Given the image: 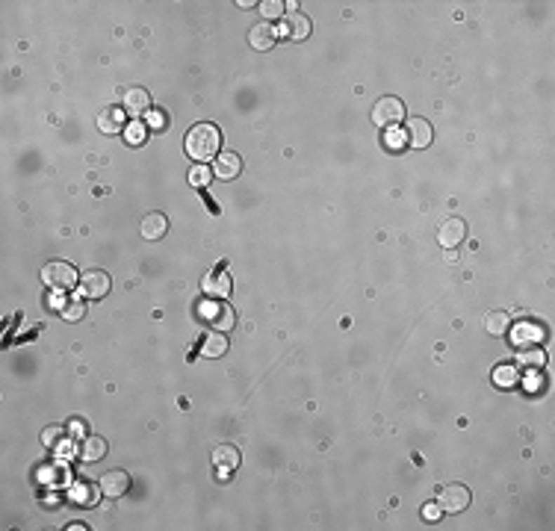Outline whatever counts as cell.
Segmentation results:
<instances>
[{"label":"cell","mask_w":555,"mask_h":531,"mask_svg":"<svg viewBox=\"0 0 555 531\" xmlns=\"http://www.w3.org/2000/svg\"><path fill=\"white\" fill-rule=\"evenodd\" d=\"M183 148H187V154L192 156L195 163H207L213 160V156H219L222 151V133L216 124L210 121H198L189 127V133L183 136Z\"/></svg>","instance_id":"6da1fadb"},{"label":"cell","mask_w":555,"mask_h":531,"mask_svg":"<svg viewBox=\"0 0 555 531\" xmlns=\"http://www.w3.org/2000/svg\"><path fill=\"white\" fill-rule=\"evenodd\" d=\"M77 281H80V275H77V269L71 263L53 260V263H48L45 269H41V283L51 286V290H60V293L62 290H74Z\"/></svg>","instance_id":"7a4b0ae2"},{"label":"cell","mask_w":555,"mask_h":531,"mask_svg":"<svg viewBox=\"0 0 555 531\" xmlns=\"http://www.w3.org/2000/svg\"><path fill=\"white\" fill-rule=\"evenodd\" d=\"M405 121V104L399 98H381V100H375V107H373V124H378V127H384V130H390V127H399Z\"/></svg>","instance_id":"3957f363"},{"label":"cell","mask_w":555,"mask_h":531,"mask_svg":"<svg viewBox=\"0 0 555 531\" xmlns=\"http://www.w3.org/2000/svg\"><path fill=\"white\" fill-rule=\"evenodd\" d=\"M469 502H473V493L467 490V484H446L437 496V505L443 513H461L469 508Z\"/></svg>","instance_id":"277c9868"},{"label":"cell","mask_w":555,"mask_h":531,"mask_svg":"<svg viewBox=\"0 0 555 531\" xmlns=\"http://www.w3.org/2000/svg\"><path fill=\"white\" fill-rule=\"evenodd\" d=\"M80 286H83V295L92 298V301H98V298H104V295L109 293L112 278L107 275L104 269H86V271L80 275Z\"/></svg>","instance_id":"5b68a950"},{"label":"cell","mask_w":555,"mask_h":531,"mask_svg":"<svg viewBox=\"0 0 555 531\" xmlns=\"http://www.w3.org/2000/svg\"><path fill=\"white\" fill-rule=\"evenodd\" d=\"M467 239V222L458 216H449L437 224V242L443 248H458L461 242Z\"/></svg>","instance_id":"8992f818"},{"label":"cell","mask_w":555,"mask_h":531,"mask_svg":"<svg viewBox=\"0 0 555 531\" xmlns=\"http://www.w3.org/2000/svg\"><path fill=\"white\" fill-rule=\"evenodd\" d=\"M201 319L204 322H210L216 331H231L234 328V322H236V316H234V310L231 307H225V304H216V301H204L201 304Z\"/></svg>","instance_id":"52a82bcc"},{"label":"cell","mask_w":555,"mask_h":531,"mask_svg":"<svg viewBox=\"0 0 555 531\" xmlns=\"http://www.w3.org/2000/svg\"><path fill=\"white\" fill-rule=\"evenodd\" d=\"M121 109L133 119L142 112H151V95L142 86H127V89H121Z\"/></svg>","instance_id":"ba28073f"},{"label":"cell","mask_w":555,"mask_h":531,"mask_svg":"<svg viewBox=\"0 0 555 531\" xmlns=\"http://www.w3.org/2000/svg\"><path fill=\"white\" fill-rule=\"evenodd\" d=\"M434 142V130H432V124L425 121V119H410L408 124H405V145L408 148H429Z\"/></svg>","instance_id":"9c48e42d"},{"label":"cell","mask_w":555,"mask_h":531,"mask_svg":"<svg viewBox=\"0 0 555 531\" xmlns=\"http://www.w3.org/2000/svg\"><path fill=\"white\" fill-rule=\"evenodd\" d=\"M98 487H101L104 496L119 499V496H124L127 490H131V476H127L124 469H109V472H104V476H101Z\"/></svg>","instance_id":"30bf717a"},{"label":"cell","mask_w":555,"mask_h":531,"mask_svg":"<svg viewBox=\"0 0 555 531\" xmlns=\"http://www.w3.org/2000/svg\"><path fill=\"white\" fill-rule=\"evenodd\" d=\"M275 41H278V27H272L269 21L254 24V27H251V33H248V45H251L254 51H272V48H275Z\"/></svg>","instance_id":"8fae6325"},{"label":"cell","mask_w":555,"mask_h":531,"mask_svg":"<svg viewBox=\"0 0 555 531\" xmlns=\"http://www.w3.org/2000/svg\"><path fill=\"white\" fill-rule=\"evenodd\" d=\"M239 171H243V160H239V154H234V151H222L216 156V163H213V175L222 180H234Z\"/></svg>","instance_id":"7c38bea8"},{"label":"cell","mask_w":555,"mask_h":531,"mask_svg":"<svg viewBox=\"0 0 555 531\" xmlns=\"http://www.w3.org/2000/svg\"><path fill=\"white\" fill-rule=\"evenodd\" d=\"M201 286L210 298H225V295H231V275H227L225 269H216V271H210V275H204Z\"/></svg>","instance_id":"4fadbf2b"},{"label":"cell","mask_w":555,"mask_h":531,"mask_svg":"<svg viewBox=\"0 0 555 531\" xmlns=\"http://www.w3.org/2000/svg\"><path fill=\"white\" fill-rule=\"evenodd\" d=\"M278 33L287 36V39H293V41H305V39L310 36V18L302 15V12H293V15L281 24Z\"/></svg>","instance_id":"5bb4252c"},{"label":"cell","mask_w":555,"mask_h":531,"mask_svg":"<svg viewBox=\"0 0 555 531\" xmlns=\"http://www.w3.org/2000/svg\"><path fill=\"white\" fill-rule=\"evenodd\" d=\"M98 127H101V133L112 136V133H121L124 130V109L121 107H107L101 109V116H98Z\"/></svg>","instance_id":"9a60e30c"},{"label":"cell","mask_w":555,"mask_h":531,"mask_svg":"<svg viewBox=\"0 0 555 531\" xmlns=\"http://www.w3.org/2000/svg\"><path fill=\"white\" fill-rule=\"evenodd\" d=\"M142 236L145 239H151V242H156V239H163L166 236V231H168V219L163 216V213H148L145 219H142Z\"/></svg>","instance_id":"2e32d148"},{"label":"cell","mask_w":555,"mask_h":531,"mask_svg":"<svg viewBox=\"0 0 555 531\" xmlns=\"http://www.w3.org/2000/svg\"><path fill=\"white\" fill-rule=\"evenodd\" d=\"M104 455H107V440L104 437H95V434L83 437V443H80V457H83V461L95 464V461H101Z\"/></svg>","instance_id":"e0dca14e"},{"label":"cell","mask_w":555,"mask_h":531,"mask_svg":"<svg viewBox=\"0 0 555 531\" xmlns=\"http://www.w3.org/2000/svg\"><path fill=\"white\" fill-rule=\"evenodd\" d=\"M485 328L490 331V337H505V334H508V328H511V316H508V313H502V310H493V313H488Z\"/></svg>","instance_id":"ac0fdd59"},{"label":"cell","mask_w":555,"mask_h":531,"mask_svg":"<svg viewBox=\"0 0 555 531\" xmlns=\"http://www.w3.org/2000/svg\"><path fill=\"white\" fill-rule=\"evenodd\" d=\"M98 490H101V487H92V484H86V481H77L74 487H71V499L77 502V505H95L98 502Z\"/></svg>","instance_id":"d6986e66"},{"label":"cell","mask_w":555,"mask_h":531,"mask_svg":"<svg viewBox=\"0 0 555 531\" xmlns=\"http://www.w3.org/2000/svg\"><path fill=\"white\" fill-rule=\"evenodd\" d=\"M520 381V372H517V366H496L493 369V384L496 387H502V390H511Z\"/></svg>","instance_id":"ffe728a7"},{"label":"cell","mask_w":555,"mask_h":531,"mask_svg":"<svg viewBox=\"0 0 555 531\" xmlns=\"http://www.w3.org/2000/svg\"><path fill=\"white\" fill-rule=\"evenodd\" d=\"M544 340V331H540L537 325H520L517 328V337H514V342L523 349V346H537V342Z\"/></svg>","instance_id":"44dd1931"},{"label":"cell","mask_w":555,"mask_h":531,"mask_svg":"<svg viewBox=\"0 0 555 531\" xmlns=\"http://www.w3.org/2000/svg\"><path fill=\"white\" fill-rule=\"evenodd\" d=\"M201 351L207 354V357H222L225 351H227V337L222 334V331H216V334H210L204 342H201Z\"/></svg>","instance_id":"7402d4cb"},{"label":"cell","mask_w":555,"mask_h":531,"mask_svg":"<svg viewBox=\"0 0 555 531\" xmlns=\"http://www.w3.org/2000/svg\"><path fill=\"white\" fill-rule=\"evenodd\" d=\"M517 361H520V366H526V369H540L547 357H544V351H540L537 346H523Z\"/></svg>","instance_id":"603a6c76"},{"label":"cell","mask_w":555,"mask_h":531,"mask_svg":"<svg viewBox=\"0 0 555 531\" xmlns=\"http://www.w3.org/2000/svg\"><path fill=\"white\" fill-rule=\"evenodd\" d=\"M216 464H219L222 469L239 466V452H236L234 446H219V449H216Z\"/></svg>","instance_id":"cb8c5ba5"},{"label":"cell","mask_w":555,"mask_h":531,"mask_svg":"<svg viewBox=\"0 0 555 531\" xmlns=\"http://www.w3.org/2000/svg\"><path fill=\"white\" fill-rule=\"evenodd\" d=\"M83 313H86V307H83V301H68V304H62V319H65V322H77V319H83Z\"/></svg>","instance_id":"d4e9b609"},{"label":"cell","mask_w":555,"mask_h":531,"mask_svg":"<svg viewBox=\"0 0 555 531\" xmlns=\"http://www.w3.org/2000/svg\"><path fill=\"white\" fill-rule=\"evenodd\" d=\"M210 180H213V168H204V166L192 168V175H189V183L192 186H207Z\"/></svg>","instance_id":"484cf974"},{"label":"cell","mask_w":555,"mask_h":531,"mask_svg":"<svg viewBox=\"0 0 555 531\" xmlns=\"http://www.w3.org/2000/svg\"><path fill=\"white\" fill-rule=\"evenodd\" d=\"M124 136H127V142H131V145H139L142 139H145V124H127L124 127Z\"/></svg>","instance_id":"4316f807"},{"label":"cell","mask_w":555,"mask_h":531,"mask_svg":"<svg viewBox=\"0 0 555 531\" xmlns=\"http://www.w3.org/2000/svg\"><path fill=\"white\" fill-rule=\"evenodd\" d=\"M62 437H65L62 428H48V431L41 434V443H45L48 449H56V446H60V440H62Z\"/></svg>","instance_id":"83f0119b"},{"label":"cell","mask_w":555,"mask_h":531,"mask_svg":"<svg viewBox=\"0 0 555 531\" xmlns=\"http://www.w3.org/2000/svg\"><path fill=\"white\" fill-rule=\"evenodd\" d=\"M260 12L266 18H281L283 15V4H281V0H266V4H260Z\"/></svg>","instance_id":"f1b7e54d"},{"label":"cell","mask_w":555,"mask_h":531,"mask_svg":"<svg viewBox=\"0 0 555 531\" xmlns=\"http://www.w3.org/2000/svg\"><path fill=\"white\" fill-rule=\"evenodd\" d=\"M166 121H168V119H166L163 109H151V112H148V127H154V130H166V127H168Z\"/></svg>","instance_id":"f546056e"},{"label":"cell","mask_w":555,"mask_h":531,"mask_svg":"<svg viewBox=\"0 0 555 531\" xmlns=\"http://www.w3.org/2000/svg\"><path fill=\"white\" fill-rule=\"evenodd\" d=\"M387 145H393L396 151H399V148L405 145V133H399V130H396V133H390V136H387Z\"/></svg>","instance_id":"4dcf8cb0"},{"label":"cell","mask_w":555,"mask_h":531,"mask_svg":"<svg viewBox=\"0 0 555 531\" xmlns=\"http://www.w3.org/2000/svg\"><path fill=\"white\" fill-rule=\"evenodd\" d=\"M437 513H440V505H432V508H425V516H429V520H434Z\"/></svg>","instance_id":"1f68e13d"}]
</instances>
